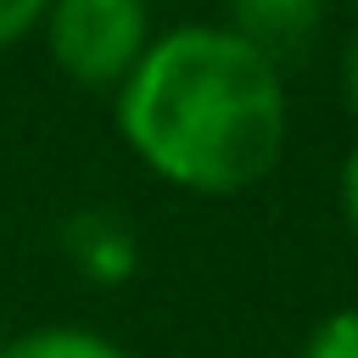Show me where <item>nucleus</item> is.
I'll return each mask as SVG.
<instances>
[{"instance_id":"5","label":"nucleus","mask_w":358,"mask_h":358,"mask_svg":"<svg viewBox=\"0 0 358 358\" xmlns=\"http://www.w3.org/2000/svg\"><path fill=\"white\" fill-rule=\"evenodd\" d=\"M0 358H129V352L90 330H28L17 341H0Z\"/></svg>"},{"instance_id":"4","label":"nucleus","mask_w":358,"mask_h":358,"mask_svg":"<svg viewBox=\"0 0 358 358\" xmlns=\"http://www.w3.org/2000/svg\"><path fill=\"white\" fill-rule=\"evenodd\" d=\"M319 22H324V0H229V34L246 39L257 56H268L274 67L308 56Z\"/></svg>"},{"instance_id":"1","label":"nucleus","mask_w":358,"mask_h":358,"mask_svg":"<svg viewBox=\"0 0 358 358\" xmlns=\"http://www.w3.org/2000/svg\"><path fill=\"white\" fill-rule=\"evenodd\" d=\"M123 140L179 190L235 196L285 157V78L229 28H173L151 39L117 90Z\"/></svg>"},{"instance_id":"3","label":"nucleus","mask_w":358,"mask_h":358,"mask_svg":"<svg viewBox=\"0 0 358 358\" xmlns=\"http://www.w3.org/2000/svg\"><path fill=\"white\" fill-rule=\"evenodd\" d=\"M62 252L90 285H123L140 263V241L123 213L112 207H78L62 218Z\"/></svg>"},{"instance_id":"2","label":"nucleus","mask_w":358,"mask_h":358,"mask_svg":"<svg viewBox=\"0 0 358 358\" xmlns=\"http://www.w3.org/2000/svg\"><path fill=\"white\" fill-rule=\"evenodd\" d=\"M50 62L84 90H123L151 50L145 0H50L45 11Z\"/></svg>"},{"instance_id":"6","label":"nucleus","mask_w":358,"mask_h":358,"mask_svg":"<svg viewBox=\"0 0 358 358\" xmlns=\"http://www.w3.org/2000/svg\"><path fill=\"white\" fill-rule=\"evenodd\" d=\"M302 358H358V308L330 313V319H324V324L308 336Z\"/></svg>"},{"instance_id":"9","label":"nucleus","mask_w":358,"mask_h":358,"mask_svg":"<svg viewBox=\"0 0 358 358\" xmlns=\"http://www.w3.org/2000/svg\"><path fill=\"white\" fill-rule=\"evenodd\" d=\"M341 90H347V106L358 112V34H352L347 50H341Z\"/></svg>"},{"instance_id":"10","label":"nucleus","mask_w":358,"mask_h":358,"mask_svg":"<svg viewBox=\"0 0 358 358\" xmlns=\"http://www.w3.org/2000/svg\"><path fill=\"white\" fill-rule=\"evenodd\" d=\"M352 6H358V0H352Z\"/></svg>"},{"instance_id":"7","label":"nucleus","mask_w":358,"mask_h":358,"mask_svg":"<svg viewBox=\"0 0 358 358\" xmlns=\"http://www.w3.org/2000/svg\"><path fill=\"white\" fill-rule=\"evenodd\" d=\"M45 11H50V0H0V50L17 45L34 22H45Z\"/></svg>"},{"instance_id":"8","label":"nucleus","mask_w":358,"mask_h":358,"mask_svg":"<svg viewBox=\"0 0 358 358\" xmlns=\"http://www.w3.org/2000/svg\"><path fill=\"white\" fill-rule=\"evenodd\" d=\"M341 213H347V229L358 235V145L341 162Z\"/></svg>"}]
</instances>
